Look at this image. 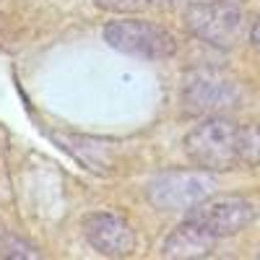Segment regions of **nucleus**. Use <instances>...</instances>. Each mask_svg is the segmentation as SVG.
<instances>
[{"label": "nucleus", "mask_w": 260, "mask_h": 260, "mask_svg": "<svg viewBox=\"0 0 260 260\" xmlns=\"http://www.w3.org/2000/svg\"><path fill=\"white\" fill-rule=\"evenodd\" d=\"M242 99L240 83L224 71L216 68H195L185 73L182 89H180V102L185 112L190 115H221L232 107H237Z\"/></svg>", "instance_id": "20e7f679"}, {"label": "nucleus", "mask_w": 260, "mask_h": 260, "mask_svg": "<svg viewBox=\"0 0 260 260\" xmlns=\"http://www.w3.org/2000/svg\"><path fill=\"white\" fill-rule=\"evenodd\" d=\"M104 42L117 52L143 57V60H167L177 52V42L167 29L143 18H117L104 26Z\"/></svg>", "instance_id": "39448f33"}, {"label": "nucleus", "mask_w": 260, "mask_h": 260, "mask_svg": "<svg viewBox=\"0 0 260 260\" xmlns=\"http://www.w3.org/2000/svg\"><path fill=\"white\" fill-rule=\"evenodd\" d=\"M250 42H252V47L260 52V18L252 24V29H250Z\"/></svg>", "instance_id": "f8f14e48"}, {"label": "nucleus", "mask_w": 260, "mask_h": 260, "mask_svg": "<svg viewBox=\"0 0 260 260\" xmlns=\"http://www.w3.org/2000/svg\"><path fill=\"white\" fill-rule=\"evenodd\" d=\"M242 167H260V120L242 122Z\"/></svg>", "instance_id": "1a4fd4ad"}, {"label": "nucleus", "mask_w": 260, "mask_h": 260, "mask_svg": "<svg viewBox=\"0 0 260 260\" xmlns=\"http://www.w3.org/2000/svg\"><path fill=\"white\" fill-rule=\"evenodd\" d=\"M216 245H219V240L203 229L195 219H187L182 224H177L175 229H172L167 234V240L161 245V255L164 257H175V260H192V257H208Z\"/></svg>", "instance_id": "6e6552de"}, {"label": "nucleus", "mask_w": 260, "mask_h": 260, "mask_svg": "<svg viewBox=\"0 0 260 260\" xmlns=\"http://www.w3.org/2000/svg\"><path fill=\"white\" fill-rule=\"evenodd\" d=\"M0 255L3 257H29V260L42 257L39 250H34L24 240H16V237H3V240H0Z\"/></svg>", "instance_id": "9b49d317"}, {"label": "nucleus", "mask_w": 260, "mask_h": 260, "mask_svg": "<svg viewBox=\"0 0 260 260\" xmlns=\"http://www.w3.org/2000/svg\"><path fill=\"white\" fill-rule=\"evenodd\" d=\"M83 237L99 255L107 257H127L136 250L133 226L115 213H89L83 219Z\"/></svg>", "instance_id": "0eeeda50"}, {"label": "nucleus", "mask_w": 260, "mask_h": 260, "mask_svg": "<svg viewBox=\"0 0 260 260\" xmlns=\"http://www.w3.org/2000/svg\"><path fill=\"white\" fill-rule=\"evenodd\" d=\"M187 216L198 221L203 229H208L216 240H224V237H234L247 229L255 221L257 211L247 198H240V195H221V198L211 195L192 211H187Z\"/></svg>", "instance_id": "423d86ee"}, {"label": "nucleus", "mask_w": 260, "mask_h": 260, "mask_svg": "<svg viewBox=\"0 0 260 260\" xmlns=\"http://www.w3.org/2000/svg\"><path fill=\"white\" fill-rule=\"evenodd\" d=\"M187 159L208 172H232L242 167V122L224 115H208L185 136Z\"/></svg>", "instance_id": "f257e3e1"}, {"label": "nucleus", "mask_w": 260, "mask_h": 260, "mask_svg": "<svg viewBox=\"0 0 260 260\" xmlns=\"http://www.w3.org/2000/svg\"><path fill=\"white\" fill-rule=\"evenodd\" d=\"M216 177L208 169H169L154 177L146 187V195L154 208L167 213H187L198 203L216 192Z\"/></svg>", "instance_id": "f03ea898"}, {"label": "nucleus", "mask_w": 260, "mask_h": 260, "mask_svg": "<svg viewBox=\"0 0 260 260\" xmlns=\"http://www.w3.org/2000/svg\"><path fill=\"white\" fill-rule=\"evenodd\" d=\"M185 26L195 39L229 50L245 37V13L232 0H198L185 8Z\"/></svg>", "instance_id": "7ed1b4c3"}, {"label": "nucleus", "mask_w": 260, "mask_h": 260, "mask_svg": "<svg viewBox=\"0 0 260 260\" xmlns=\"http://www.w3.org/2000/svg\"><path fill=\"white\" fill-rule=\"evenodd\" d=\"M96 8L107 11V13H117V16H125V13H138L143 8L151 6V0H94Z\"/></svg>", "instance_id": "9d476101"}]
</instances>
